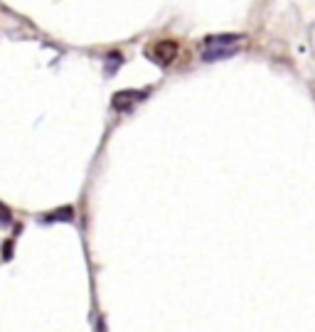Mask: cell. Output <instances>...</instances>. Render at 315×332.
Returning a JSON list of instances; mask_svg holds the SVG:
<instances>
[{
  "label": "cell",
  "instance_id": "6da1fadb",
  "mask_svg": "<svg viewBox=\"0 0 315 332\" xmlns=\"http://www.w3.org/2000/svg\"><path fill=\"white\" fill-rule=\"evenodd\" d=\"M180 54V42L178 40H158L148 47V57L155 62V64H160V67H170Z\"/></svg>",
  "mask_w": 315,
  "mask_h": 332
},
{
  "label": "cell",
  "instance_id": "7a4b0ae2",
  "mask_svg": "<svg viewBox=\"0 0 315 332\" xmlns=\"http://www.w3.org/2000/svg\"><path fill=\"white\" fill-rule=\"evenodd\" d=\"M148 96V91H135V89H126V91H118V94H113V108L116 111H121V113H126V111H131L133 108V103H138V101H143Z\"/></svg>",
  "mask_w": 315,
  "mask_h": 332
},
{
  "label": "cell",
  "instance_id": "3957f363",
  "mask_svg": "<svg viewBox=\"0 0 315 332\" xmlns=\"http://www.w3.org/2000/svg\"><path fill=\"white\" fill-rule=\"evenodd\" d=\"M239 40H244L241 35H232V32H227V35H210V37H205V50H224V47H234Z\"/></svg>",
  "mask_w": 315,
  "mask_h": 332
},
{
  "label": "cell",
  "instance_id": "277c9868",
  "mask_svg": "<svg viewBox=\"0 0 315 332\" xmlns=\"http://www.w3.org/2000/svg\"><path fill=\"white\" fill-rule=\"evenodd\" d=\"M42 222L45 224H54V222H74V207L64 204L59 209H52L47 214H42Z\"/></svg>",
  "mask_w": 315,
  "mask_h": 332
},
{
  "label": "cell",
  "instance_id": "5b68a950",
  "mask_svg": "<svg viewBox=\"0 0 315 332\" xmlns=\"http://www.w3.org/2000/svg\"><path fill=\"white\" fill-rule=\"evenodd\" d=\"M236 54V47H227V50H205L202 52V62H217V59H227Z\"/></svg>",
  "mask_w": 315,
  "mask_h": 332
},
{
  "label": "cell",
  "instance_id": "8992f818",
  "mask_svg": "<svg viewBox=\"0 0 315 332\" xmlns=\"http://www.w3.org/2000/svg\"><path fill=\"white\" fill-rule=\"evenodd\" d=\"M123 64V54L121 52H111V54H106V74L111 77V74H116V69Z\"/></svg>",
  "mask_w": 315,
  "mask_h": 332
},
{
  "label": "cell",
  "instance_id": "52a82bcc",
  "mask_svg": "<svg viewBox=\"0 0 315 332\" xmlns=\"http://www.w3.org/2000/svg\"><path fill=\"white\" fill-rule=\"evenodd\" d=\"M13 222V212L3 204V202H0V227H8Z\"/></svg>",
  "mask_w": 315,
  "mask_h": 332
},
{
  "label": "cell",
  "instance_id": "ba28073f",
  "mask_svg": "<svg viewBox=\"0 0 315 332\" xmlns=\"http://www.w3.org/2000/svg\"><path fill=\"white\" fill-rule=\"evenodd\" d=\"M3 258H5V261L13 258V241H5V244H3Z\"/></svg>",
  "mask_w": 315,
  "mask_h": 332
}]
</instances>
